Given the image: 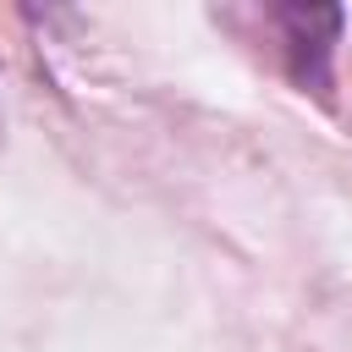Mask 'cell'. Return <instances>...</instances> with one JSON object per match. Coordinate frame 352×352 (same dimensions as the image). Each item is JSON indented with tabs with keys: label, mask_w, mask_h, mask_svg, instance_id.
<instances>
[{
	"label": "cell",
	"mask_w": 352,
	"mask_h": 352,
	"mask_svg": "<svg viewBox=\"0 0 352 352\" xmlns=\"http://www.w3.org/2000/svg\"><path fill=\"white\" fill-rule=\"evenodd\" d=\"M280 33H286V60L292 77L302 88H330V44L341 33V11L336 6H280L275 11Z\"/></svg>",
	"instance_id": "6da1fadb"
}]
</instances>
